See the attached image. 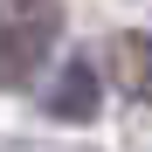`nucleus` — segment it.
Returning a JSON list of instances; mask_svg holds the SVG:
<instances>
[{
	"label": "nucleus",
	"instance_id": "nucleus-1",
	"mask_svg": "<svg viewBox=\"0 0 152 152\" xmlns=\"http://www.w3.org/2000/svg\"><path fill=\"white\" fill-rule=\"evenodd\" d=\"M62 35L56 0H0V90H28Z\"/></svg>",
	"mask_w": 152,
	"mask_h": 152
},
{
	"label": "nucleus",
	"instance_id": "nucleus-2",
	"mask_svg": "<svg viewBox=\"0 0 152 152\" xmlns=\"http://www.w3.org/2000/svg\"><path fill=\"white\" fill-rule=\"evenodd\" d=\"M97 104H104V76H97V62H90V56H62L56 83H48V118L83 124Z\"/></svg>",
	"mask_w": 152,
	"mask_h": 152
},
{
	"label": "nucleus",
	"instance_id": "nucleus-3",
	"mask_svg": "<svg viewBox=\"0 0 152 152\" xmlns=\"http://www.w3.org/2000/svg\"><path fill=\"white\" fill-rule=\"evenodd\" d=\"M111 62H118V90L132 97V104H152V42L145 35H124L111 48Z\"/></svg>",
	"mask_w": 152,
	"mask_h": 152
}]
</instances>
